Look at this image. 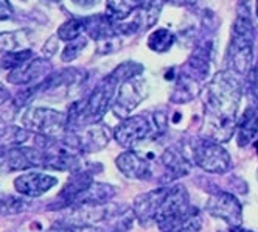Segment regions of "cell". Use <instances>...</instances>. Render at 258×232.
Masks as SVG:
<instances>
[{
    "label": "cell",
    "instance_id": "25",
    "mask_svg": "<svg viewBox=\"0 0 258 232\" xmlns=\"http://www.w3.org/2000/svg\"><path fill=\"white\" fill-rule=\"evenodd\" d=\"M28 204L25 200L17 198V196H0V217L17 215L27 210Z\"/></svg>",
    "mask_w": 258,
    "mask_h": 232
},
{
    "label": "cell",
    "instance_id": "9",
    "mask_svg": "<svg viewBox=\"0 0 258 232\" xmlns=\"http://www.w3.org/2000/svg\"><path fill=\"white\" fill-rule=\"evenodd\" d=\"M44 151L39 148L14 147L0 151V175L27 170L33 167H42Z\"/></svg>",
    "mask_w": 258,
    "mask_h": 232
},
{
    "label": "cell",
    "instance_id": "27",
    "mask_svg": "<svg viewBox=\"0 0 258 232\" xmlns=\"http://www.w3.org/2000/svg\"><path fill=\"white\" fill-rule=\"evenodd\" d=\"M87 38L86 36H81L77 38V39H73V41H69L67 45L64 47V51L61 53V61L62 63H72V61H75L81 53L83 50L87 47Z\"/></svg>",
    "mask_w": 258,
    "mask_h": 232
},
{
    "label": "cell",
    "instance_id": "14",
    "mask_svg": "<svg viewBox=\"0 0 258 232\" xmlns=\"http://www.w3.org/2000/svg\"><path fill=\"white\" fill-rule=\"evenodd\" d=\"M75 134L81 153H98L104 150L110 142V130L100 123L87 127L81 133Z\"/></svg>",
    "mask_w": 258,
    "mask_h": 232
},
{
    "label": "cell",
    "instance_id": "31",
    "mask_svg": "<svg viewBox=\"0 0 258 232\" xmlns=\"http://www.w3.org/2000/svg\"><path fill=\"white\" fill-rule=\"evenodd\" d=\"M163 2L171 7H179V8H191L196 5V0H163Z\"/></svg>",
    "mask_w": 258,
    "mask_h": 232
},
{
    "label": "cell",
    "instance_id": "12",
    "mask_svg": "<svg viewBox=\"0 0 258 232\" xmlns=\"http://www.w3.org/2000/svg\"><path fill=\"white\" fill-rule=\"evenodd\" d=\"M50 70H51L50 61H47L45 58H31L22 66L10 70L7 80L10 84L25 86L39 80H45L50 75Z\"/></svg>",
    "mask_w": 258,
    "mask_h": 232
},
{
    "label": "cell",
    "instance_id": "26",
    "mask_svg": "<svg viewBox=\"0 0 258 232\" xmlns=\"http://www.w3.org/2000/svg\"><path fill=\"white\" fill-rule=\"evenodd\" d=\"M34 58L33 51L30 48H22V50H17V51H10V53H5V55L2 56V60H0V66L5 67V69H16L22 66L24 63H27L28 60Z\"/></svg>",
    "mask_w": 258,
    "mask_h": 232
},
{
    "label": "cell",
    "instance_id": "40",
    "mask_svg": "<svg viewBox=\"0 0 258 232\" xmlns=\"http://www.w3.org/2000/svg\"><path fill=\"white\" fill-rule=\"evenodd\" d=\"M112 232H124V230H112Z\"/></svg>",
    "mask_w": 258,
    "mask_h": 232
},
{
    "label": "cell",
    "instance_id": "6",
    "mask_svg": "<svg viewBox=\"0 0 258 232\" xmlns=\"http://www.w3.org/2000/svg\"><path fill=\"white\" fill-rule=\"evenodd\" d=\"M146 97H148V84L142 78V75L134 77L120 84V89L115 94L110 109L117 117L126 119L133 115V112L139 108V104Z\"/></svg>",
    "mask_w": 258,
    "mask_h": 232
},
{
    "label": "cell",
    "instance_id": "42",
    "mask_svg": "<svg viewBox=\"0 0 258 232\" xmlns=\"http://www.w3.org/2000/svg\"><path fill=\"white\" fill-rule=\"evenodd\" d=\"M256 180H258V170H256Z\"/></svg>",
    "mask_w": 258,
    "mask_h": 232
},
{
    "label": "cell",
    "instance_id": "22",
    "mask_svg": "<svg viewBox=\"0 0 258 232\" xmlns=\"http://www.w3.org/2000/svg\"><path fill=\"white\" fill-rule=\"evenodd\" d=\"M30 44L28 30H14L0 33V53L5 55L10 51H17Z\"/></svg>",
    "mask_w": 258,
    "mask_h": 232
},
{
    "label": "cell",
    "instance_id": "4",
    "mask_svg": "<svg viewBox=\"0 0 258 232\" xmlns=\"http://www.w3.org/2000/svg\"><path fill=\"white\" fill-rule=\"evenodd\" d=\"M193 162L207 173L224 175L232 170V157L229 151L216 140L201 137L191 148Z\"/></svg>",
    "mask_w": 258,
    "mask_h": 232
},
{
    "label": "cell",
    "instance_id": "19",
    "mask_svg": "<svg viewBox=\"0 0 258 232\" xmlns=\"http://www.w3.org/2000/svg\"><path fill=\"white\" fill-rule=\"evenodd\" d=\"M117 195V187L106 183H92L87 190H84L73 206H83V204H92V206H103L110 203V200Z\"/></svg>",
    "mask_w": 258,
    "mask_h": 232
},
{
    "label": "cell",
    "instance_id": "17",
    "mask_svg": "<svg viewBox=\"0 0 258 232\" xmlns=\"http://www.w3.org/2000/svg\"><path fill=\"white\" fill-rule=\"evenodd\" d=\"M204 223L202 218V212L199 207L191 206L188 210H185L176 218L163 223L159 226L160 232H199Z\"/></svg>",
    "mask_w": 258,
    "mask_h": 232
},
{
    "label": "cell",
    "instance_id": "37",
    "mask_svg": "<svg viewBox=\"0 0 258 232\" xmlns=\"http://www.w3.org/2000/svg\"><path fill=\"white\" fill-rule=\"evenodd\" d=\"M255 151H256V154H258V137L255 139Z\"/></svg>",
    "mask_w": 258,
    "mask_h": 232
},
{
    "label": "cell",
    "instance_id": "28",
    "mask_svg": "<svg viewBox=\"0 0 258 232\" xmlns=\"http://www.w3.org/2000/svg\"><path fill=\"white\" fill-rule=\"evenodd\" d=\"M247 92L253 106L258 109V61L252 66L250 72L247 74Z\"/></svg>",
    "mask_w": 258,
    "mask_h": 232
},
{
    "label": "cell",
    "instance_id": "16",
    "mask_svg": "<svg viewBox=\"0 0 258 232\" xmlns=\"http://www.w3.org/2000/svg\"><path fill=\"white\" fill-rule=\"evenodd\" d=\"M201 91L202 81L190 72H182L177 75V81L173 89V94L170 95V101L176 104L190 103L201 94Z\"/></svg>",
    "mask_w": 258,
    "mask_h": 232
},
{
    "label": "cell",
    "instance_id": "38",
    "mask_svg": "<svg viewBox=\"0 0 258 232\" xmlns=\"http://www.w3.org/2000/svg\"><path fill=\"white\" fill-rule=\"evenodd\" d=\"M255 14H256V17H258V0H256V4H255Z\"/></svg>",
    "mask_w": 258,
    "mask_h": 232
},
{
    "label": "cell",
    "instance_id": "35",
    "mask_svg": "<svg viewBox=\"0 0 258 232\" xmlns=\"http://www.w3.org/2000/svg\"><path fill=\"white\" fill-rule=\"evenodd\" d=\"M230 232H255V230H250V229H246L244 226H233V227H229Z\"/></svg>",
    "mask_w": 258,
    "mask_h": 232
},
{
    "label": "cell",
    "instance_id": "39",
    "mask_svg": "<svg viewBox=\"0 0 258 232\" xmlns=\"http://www.w3.org/2000/svg\"><path fill=\"white\" fill-rule=\"evenodd\" d=\"M50 2H59V0H50Z\"/></svg>",
    "mask_w": 258,
    "mask_h": 232
},
{
    "label": "cell",
    "instance_id": "30",
    "mask_svg": "<svg viewBox=\"0 0 258 232\" xmlns=\"http://www.w3.org/2000/svg\"><path fill=\"white\" fill-rule=\"evenodd\" d=\"M13 17V5L8 0H0V21H7Z\"/></svg>",
    "mask_w": 258,
    "mask_h": 232
},
{
    "label": "cell",
    "instance_id": "10",
    "mask_svg": "<svg viewBox=\"0 0 258 232\" xmlns=\"http://www.w3.org/2000/svg\"><path fill=\"white\" fill-rule=\"evenodd\" d=\"M58 184V178L42 171H31L17 176L14 180V189L28 198H39Z\"/></svg>",
    "mask_w": 258,
    "mask_h": 232
},
{
    "label": "cell",
    "instance_id": "36",
    "mask_svg": "<svg viewBox=\"0 0 258 232\" xmlns=\"http://www.w3.org/2000/svg\"><path fill=\"white\" fill-rule=\"evenodd\" d=\"M5 133H7V128L4 127V125H0V137H2Z\"/></svg>",
    "mask_w": 258,
    "mask_h": 232
},
{
    "label": "cell",
    "instance_id": "33",
    "mask_svg": "<svg viewBox=\"0 0 258 232\" xmlns=\"http://www.w3.org/2000/svg\"><path fill=\"white\" fill-rule=\"evenodd\" d=\"M47 232H77V229H75V226L62 224V226H53V227H50Z\"/></svg>",
    "mask_w": 258,
    "mask_h": 232
},
{
    "label": "cell",
    "instance_id": "5",
    "mask_svg": "<svg viewBox=\"0 0 258 232\" xmlns=\"http://www.w3.org/2000/svg\"><path fill=\"white\" fill-rule=\"evenodd\" d=\"M22 127L41 136L61 137L66 133V114L50 108H33L24 114Z\"/></svg>",
    "mask_w": 258,
    "mask_h": 232
},
{
    "label": "cell",
    "instance_id": "15",
    "mask_svg": "<svg viewBox=\"0 0 258 232\" xmlns=\"http://www.w3.org/2000/svg\"><path fill=\"white\" fill-rule=\"evenodd\" d=\"M236 145L239 148L249 147L258 134V109L253 104L247 106L243 115L239 117L236 123Z\"/></svg>",
    "mask_w": 258,
    "mask_h": 232
},
{
    "label": "cell",
    "instance_id": "7",
    "mask_svg": "<svg viewBox=\"0 0 258 232\" xmlns=\"http://www.w3.org/2000/svg\"><path fill=\"white\" fill-rule=\"evenodd\" d=\"M206 212L209 215L227 223L229 227L243 226V204L232 192H213L206 203Z\"/></svg>",
    "mask_w": 258,
    "mask_h": 232
},
{
    "label": "cell",
    "instance_id": "21",
    "mask_svg": "<svg viewBox=\"0 0 258 232\" xmlns=\"http://www.w3.org/2000/svg\"><path fill=\"white\" fill-rule=\"evenodd\" d=\"M140 10V0H107L106 14L114 22H124Z\"/></svg>",
    "mask_w": 258,
    "mask_h": 232
},
{
    "label": "cell",
    "instance_id": "29",
    "mask_svg": "<svg viewBox=\"0 0 258 232\" xmlns=\"http://www.w3.org/2000/svg\"><path fill=\"white\" fill-rule=\"evenodd\" d=\"M59 38H58V34H54V36L48 38L42 47V53H44V56L45 58H51L56 55V51L59 50Z\"/></svg>",
    "mask_w": 258,
    "mask_h": 232
},
{
    "label": "cell",
    "instance_id": "3",
    "mask_svg": "<svg viewBox=\"0 0 258 232\" xmlns=\"http://www.w3.org/2000/svg\"><path fill=\"white\" fill-rule=\"evenodd\" d=\"M168 128V117L165 112H154L151 115L137 114L123 119L114 131V139L123 148H134L145 140H156L165 134Z\"/></svg>",
    "mask_w": 258,
    "mask_h": 232
},
{
    "label": "cell",
    "instance_id": "2",
    "mask_svg": "<svg viewBox=\"0 0 258 232\" xmlns=\"http://www.w3.org/2000/svg\"><path fill=\"white\" fill-rule=\"evenodd\" d=\"M255 25L249 0H238L236 17L232 25L227 60L236 75L247 77L253 66Z\"/></svg>",
    "mask_w": 258,
    "mask_h": 232
},
{
    "label": "cell",
    "instance_id": "1",
    "mask_svg": "<svg viewBox=\"0 0 258 232\" xmlns=\"http://www.w3.org/2000/svg\"><path fill=\"white\" fill-rule=\"evenodd\" d=\"M241 97V84L229 70H221L209 81L204 89V137L219 144L232 139L236 131V114Z\"/></svg>",
    "mask_w": 258,
    "mask_h": 232
},
{
    "label": "cell",
    "instance_id": "24",
    "mask_svg": "<svg viewBox=\"0 0 258 232\" xmlns=\"http://www.w3.org/2000/svg\"><path fill=\"white\" fill-rule=\"evenodd\" d=\"M83 33H84V19L83 17H73V19H69L56 31L58 38L61 41H66V42L80 38Z\"/></svg>",
    "mask_w": 258,
    "mask_h": 232
},
{
    "label": "cell",
    "instance_id": "34",
    "mask_svg": "<svg viewBox=\"0 0 258 232\" xmlns=\"http://www.w3.org/2000/svg\"><path fill=\"white\" fill-rule=\"evenodd\" d=\"M11 98V94H10V91L8 89L0 83V104H4V103H7L8 100Z\"/></svg>",
    "mask_w": 258,
    "mask_h": 232
},
{
    "label": "cell",
    "instance_id": "11",
    "mask_svg": "<svg viewBox=\"0 0 258 232\" xmlns=\"http://www.w3.org/2000/svg\"><path fill=\"white\" fill-rule=\"evenodd\" d=\"M115 165L127 180H150L153 176V164L148 157L142 156L134 150H127L115 159Z\"/></svg>",
    "mask_w": 258,
    "mask_h": 232
},
{
    "label": "cell",
    "instance_id": "13",
    "mask_svg": "<svg viewBox=\"0 0 258 232\" xmlns=\"http://www.w3.org/2000/svg\"><path fill=\"white\" fill-rule=\"evenodd\" d=\"M94 183V173L90 170H80L75 171L66 183V186L62 187V190L59 192V195L56 196V204L54 207H70L75 204V201L78 200V196L89 189V186Z\"/></svg>",
    "mask_w": 258,
    "mask_h": 232
},
{
    "label": "cell",
    "instance_id": "18",
    "mask_svg": "<svg viewBox=\"0 0 258 232\" xmlns=\"http://www.w3.org/2000/svg\"><path fill=\"white\" fill-rule=\"evenodd\" d=\"M83 19H84V33L90 39L100 42L118 36L115 31V22L107 14H95V16L83 17Z\"/></svg>",
    "mask_w": 258,
    "mask_h": 232
},
{
    "label": "cell",
    "instance_id": "20",
    "mask_svg": "<svg viewBox=\"0 0 258 232\" xmlns=\"http://www.w3.org/2000/svg\"><path fill=\"white\" fill-rule=\"evenodd\" d=\"M187 72L204 81L210 74V47L207 44L201 45L193 51L187 61Z\"/></svg>",
    "mask_w": 258,
    "mask_h": 232
},
{
    "label": "cell",
    "instance_id": "8",
    "mask_svg": "<svg viewBox=\"0 0 258 232\" xmlns=\"http://www.w3.org/2000/svg\"><path fill=\"white\" fill-rule=\"evenodd\" d=\"M162 175L159 178V184H174L180 178L191 173L193 162L188 159V156L183 153L180 145H171L165 150L159 159Z\"/></svg>",
    "mask_w": 258,
    "mask_h": 232
},
{
    "label": "cell",
    "instance_id": "32",
    "mask_svg": "<svg viewBox=\"0 0 258 232\" xmlns=\"http://www.w3.org/2000/svg\"><path fill=\"white\" fill-rule=\"evenodd\" d=\"M70 2H72L73 5L80 7V8L87 10V8H92V7L98 5V4H100V0H70Z\"/></svg>",
    "mask_w": 258,
    "mask_h": 232
},
{
    "label": "cell",
    "instance_id": "41",
    "mask_svg": "<svg viewBox=\"0 0 258 232\" xmlns=\"http://www.w3.org/2000/svg\"><path fill=\"white\" fill-rule=\"evenodd\" d=\"M221 232H230V230H229V229H227V230H221Z\"/></svg>",
    "mask_w": 258,
    "mask_h": 232
},
{
    "label": "cell",
    "instance_id": "23",
    "mask_svg": "<svg viewBox=\"0 0 258 232\" xmlns=\"http://www.w3.org/2000/svg\"><path fill=\"white\" fill-rule=\"evenodd\" d=\"M176 42L174 33L167 28H157L154 30L148 38V48L154 53H167Z\"/></svg>",
    "mask_w": 258,
    "mask_h": 232
}]
</instances>
